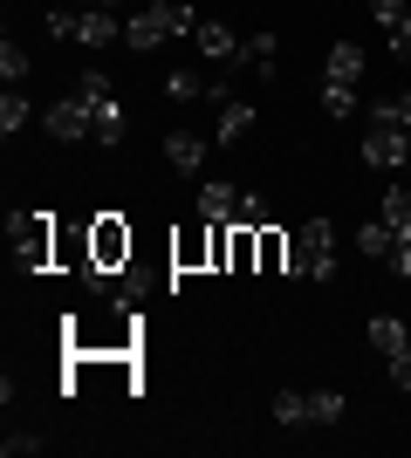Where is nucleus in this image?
Segmentation results:
<instances>
[{"label": "nucleus", "mask_w": 411, "mask_h": 458, "mask_svg": "<svg viewBox=\"0 0 411 458\" xmlns=\"http://www.w3.org/2000/svg\"><path fill=\"white\" fill-rule=\"evenodd\" d=\"M199 14H193V0H144L131 21H124V48H137V55H151L158 41H178V35H193Z\"/></svg>", "instance_id": "f257e3e1"}, {"label": "nucleus", "mask_w": 411, "mask_h": 458, "mask_svg": "<svg viewBox=\"0 0 411 458\" xmlns=\"http://www.w3.org/2000/svg\"><path fill=\"white\" fill-rule=\"evenodd\" d=\"M288 281H330L336 274V226L330 219H302L295 226V240H288Z\"/></svg>", "instance_id": "f03ea898"}, {"label": "nucleus", "mask_w": 411, "mask_h": 458, "mask_svg": "<svg viewBox=\"0 0 411 458\" xmlns=\"http://www.w3.org/2000/svg\"><path fill=\"white\" fill-rule=\"evenodd\" d=\"M48 35L56 41H76V48H110V41H124V21H117V7H56L48 14Z\"/></svg>", "instance_id": "7ed1b4c3"}, {"label": "nucleus", "mask_w": 411, "mask_h": 458, "mask_svg": "<svg viewBox=\"0 0 411 458\" xmlns=\"http://www.w3.org/2000/svg\"><path fill=\"white\" fill-rule=\"evenodd\" d=\"M356 253H364V260H384V267H391L398 281H411V240L391 226V219H384V212L356 226Z\"/></svg>", "instance_id": "20e7f679"}, {"label": "nucleus", "mask_w": 411, "mask_h": 458, "mask_svg": "<svg viewBox=\"0 0 411 458\" xmlns=\"http://www.w3.org/2000/svg\"><path fill=\"white\" fill-rule=\"evenodd\" d=\"M274 424H343V390H281L274 397Z\"/></svg>", "instance_id": "39448f33"}, {"label": "nucleus", "mask_w": 411, "mask_h": 458, "mask_svg": "<svg viewBox=\"0 0 411 458\" xmlns=\"http://www.w3.org/2000/svg\"><path fill=\"white\" fill-rule=\"evenodd\" d=\"M76 89L90 96V116H97V144H124L131 116H124V103H117V89H110V76H103V69H82Z\"/></svg>", "instance_id": "423d86ee"}, {"label": "nucleus", "mask_w": 411, "mask_h": 458, "mask_svg": "<svg viewBox=\"0 0 411 458\" xmlns=\"http://www.w3.org/2000/svg\"><path fill=\"white\" fill-rule=\"evenodd\" d=\"M41 123H48V137H62V144L97 137V116H90V96H82V89H69L62 103H48V110H41Z\"/></svg>", "instance_id": "0eeeda50"}, {"label": "nucleus", "mask_w": 411, "mask_h": 458, "mask_svg": "<svg viewBox=\"0 0 411 458\" xmlns=\"http://www.w3.org/2000/svg\"><path fill=\"white\" fill-rule=\"evenodd\" d=\"M364 165H377V172H398V165H411V137L391 131V123H371V131H364Z\"/></svg>", "instance_id": "6e6552de"}, {"label": "nucleus", "mask_w": 411, "mask_h": 458, "mask_svg": "<svg viewBox=\"0 0 411 458\" xmlns=\"http://www.w3.org/2000/svg\"><path fill=\"white\" fill-rule=\"evenodd\" d=\"M371 21L384 28L391 55H398V62H411V0H371Z\"/></svg>", "instance_id": "1a4fd4ad"}, {"label": "nucleus", "mask_w": 411, "mask_h": 458, "mask_svg": "<svg viewBox=\"0 0 411 458\" xmlns=\"http://www.w3.org/2000/svg\"><path fill=\"white\" fill-rule=\"evenodd\" d=\"M193 41H199V55H206V62H219V69H240V41H234V28H227V21H199Z\"/></svg>", "instance_id": "9d476101"}, {"label": "nucleus", "mask_w": 411, "mask_h": 458, "mask_svg": "<svg viewBox=\"0 0 411 458\" xmlns=\"http://www.w3.org/2000/svg\"><path fill=\"white\" fill-rule=\"evenodd\" d=\"M165 165H178V178H199V165H206V137L172 131V137H165Z\"/></svg>", "instance_id": "9b49d317"}, {"label": "nucleus", "mask_w": 411, "mask_h": 458, "mask_svg": "<svg viewBox=\"0 0 411 458\" xmlns=\"http://www.w3.org/2000/svg\"><path fill=\"white\" fill-rule=\"evenodd\" d=\"M234 212H240L234 185H219V178H206V185H199V219H213V226H234Z\"/></svg>", "instance_id": "f8f14e48"}, {"label": "nucleus", "mask_w": 411, "mask_h": 458, "mask_svg": "<svg viewBox=\"0 0 411 458\" xmlns=\"http://www.w3.org/2000/svg\"><path fill=\"white\" fill-rule=\"evenodd\" d=\"M322 82H364V48H356V41H336L330 62H322Z\"/></svg>", "instance_id": "ddd939ff"}, {"label": "nucleus", "mask_w": 411, "mask_h": 458, "mask_svg": "<svg viewBox=\"0 0 411 458\" xmlns=\"http://www.w3.org/2000/svg\"><path fill=\"white\" fill-rule=\"evenodd\" d=\"M371 349H377V356L411 349V322H398V315H371Z\"/></svg>", "instance_id": "4468645a"}, {"label": "nucleus", "mask_w": 411, "mask_h": 458, "mask_svg": "<svg viewBox=\"0 0 411 458\" xmlns=\"http://www.w3.org/2000/svg\"><path fill=\"white\" fill-rule=\"evenodd\" d=\"M274 48H281V41H274L268 28H261V35H247V41H240V69H254V76H274Z\"/></svg>", "instance_id": "2eb2a0df"}, {"label": "nucleus", "mask_w": 411, "mask_h": 458, "mask_svg": "<svg viewBox=\"0 0 411 458\" xmlns=\"http://www.w3.org/2000/svg\"><path fill=\"white\" fill-rule=\"evenodd\" d=\"M371 123H391V131H405L411 137V89H398V96H384L371 110Z\"/></svg>", "instance_id": "dca6fc26"}, {"label": "nucleus", "mask_w": 411, "mask_h": 458, "mask_svg": "<svg viewBox=\"0 0 411 458\" xmlns=\"http://www.w3.org/2000/svg\"><path fill=\"white\" fill-rule=\"evenodd\" d=\"M247 131H254V110H247L240 96H234V103H219V144H234V137H247Z\"/></svg>", "instance_id": "f3484780"}, {"label": "nucleus", "mask_w": 411, "mask_h": 458, "mask_svg": "<svg viewBox=\"0 0 411 458\" xmlns=\"http://www.w3.org/2000/svg\"><path fill=\"white\" fill-rule=\"evenodd\" d=\"M28 116H35V103H28L21 89H7V96H0V137H14L21 123H28Z\"/></svg>", "instance_id": "a211bd4d"}, {"label": "nucleus", "mask_w": 411, "mask_h": 458, "mask_svg": "<svg viewBox=\"0 0 411 458\" xmlns=\"http://www.w3.org/2000/svg\"><path fill=\"white\" fill-rule=\"evenodd\" d=\"M206 89H213V82L193 76V69H172V76H165V96H172V103H193V96H206Z\"/></svg>", "instance_id": "6ab92c4d"}, {"label": "nucleus", "mask_w": 411, "mask_h": 458, "mask_svg": "<svg viewBox=\"0 0 411 458\" xmlns=\"http://www.w3.org/2000/svg\"><path fill=\"white\" fill-rule=\"evenodd\" d=\"M377 212H384V219H391V226L411 240V191H405V185H391V191H384V206H377Z\"/></svg>", "instance_id": "aec40b11"}, {"label": "nucleus", "mask_w": 411, "mask_h": 458, "mask_svg": "<svg viewBox=\"0 0 411 458\" xmlns=\"http://www.w3.org/2000/svg\"><path fill=\"white\" fill-rule=\"evenodd\" d=\"M322 110L330 116H356V82H322Z\"/></svg>", "instance_id": "412c9836"}, {"label": "nucleus", "mask_w": 411, "mask_h": 458, "mask_svg": "<svg viewBox=\"0 0 411 458\" xmlns=\"http://www.w3.org/2000/svg\"><path fill=\"white\" fill-rule=\"evenodd\" d=\"M0 76H7V89H21V76H28V55H21V41H14V35L0 41Z\"/></svg>", "instance_id": "4be33fe9"}, {"label": "nucleus", "mask_w": 411, "mask_h": 458, "mask_svg": "<svg viewBox=\"0 0 411 458\" xmlns=\"http://www.w3.org/2000/svg\"><path fill=\"white\" fill-rule=\"evenodd\" d=\"M234 226H240V233H261V226H268V206H261V199H240Z\"/></svg>", "instance_id": "5701e85b"}, {"label": "nucleus", "mask_w": 411, "mask_h": 458, "mask_svg": "<svg viewBox=\"0 0 411 458\" xmlns=\"http://www.w3.org/2000/svg\"><path fill=\"white\" fill-rule=\"evenodd\" d=\"M41 445H48V438H35V431H14V438H0V452H7V458H35Z\"/></svg>", "instance_id": "b1692460"}, {"label": "nucleus", "mask_w": 411, "mask_h": 458, "mask_svg": "<svg viewBox=\"0 0 411 458\" xmlns=\"http://www.w3.org/2000/svg\"><path fill=\"white\" fill-rule=\"evenodd\" d=\"M384 363H391V383H398V390H411V349H398V356H384Z\"/></svg>", "instance_id": "393cba45"}, {"label": "nucleus", "mask_w": 411, "mask_h": 458, "mask_svg": "<svg viewBox=\"0 0 411 458\" xmlns=\"http://www.w3.org/2000/svg\"><path fill=\"white\" fill-rule=\"evenodd\" d=\"M90 7H117V0H90Z\"/></svg>", "instance_id": "a878e982"}]
</instances>
